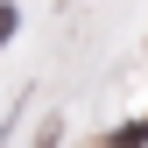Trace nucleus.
I'll list each match as a JSON object with an SVG mask.
<instances>
[{
  "label": "nucleus",
  "mask_w": 148,
  "mask_h": 148,
  "mask_svg": "<svg viewBox=\"0 0 148 148\" xmlns=\"http://www.w3.org/2000/svg\"><path fill=\"white\" fill-rule=\"evenodd\" d=\"M113 148H148V113L127 120V127H113Z\"/></svg>",
  "instance_id": "obj_1"
},
{
  "label": "nucleus",
  "mask_w": 148,
  "mask_h": 148,
  "mask_svg": "<svg viewBox=\"0 0 148 148\" xmlns=\"http://www.w3.org/2000/svg\"><path fill=\"white\" fill-rule=\"evenodd\" d=\"M21 28V7H14V0H0V49H7V35Z\"/></svg>",
  "instance_id": "obj_2"
}]
</instances>
